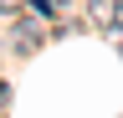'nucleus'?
<instances>
[{
    "mask_svg": "<svg viewBox=\"0 0 123 118\" xmlns=\"http://www.w3.org/2000/svg\"><path fill=\"white\" fill-rule=\"evenodd\" d=\"M5 98H10V87H5V82H0V103H5Z\"/></svg>",
    "mask_w": 123,
    "mask_h": 118,
    "instance_id": "obj_3",
    "label": "nucleus"
},
{
    "mask_svg": "<svg viewBox=\"0 0 123 118\" xmlns=\"http://www.w3.org/2000/svg\"><path fill=\"white\" fill-rule=\"evenodd\" d=\"M0 10H21V0H0Z\"/></svg>",
    "mask_w": 123,
    "mask_h": 118,
    "instance_id": "obj_2",
    "label": "nucleus"
},
{
    "mask_svg": "<svg viewBox=\"0 0 123 118\" xmlns=\"http://www.w3.org/2000/svg\"><path fill=\"white\" fill-rule=\"evenodd\" d=\"M56 5H67V0H56Z\"/></svg>",
    "mask_w": 123,
    "mask_h": 118,
    "instance_id": "obj_4",
    "label": "nucleus"
},
{
    "mask_svg": "<svg viewBox=\"0 0 123 118\" xmlns=\"http://www.w3.org/2000/svg\"><path fill=\"white\" fill-rule=\"evenodd\" d=\"M87 16H92V26H113L118 21V0H92Z\"/></svg>",
    "mask_w": 123,
    "mask_h": 118,
    "instance_id": "obj_1",
    "label": "nucleus"
}]
</instances>
